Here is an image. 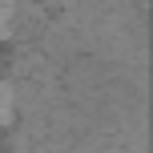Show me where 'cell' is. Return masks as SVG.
Here are the masks:
<instances>
[{
  "label": "cell",
  "instance_id": "7a4b0ae2",
  "mask_svg": "<svg viewBox=\"0 0 153 153\" xmlns=\"http://www.w3.org/2000/svg\"><path fill=\"white\" fill-rule=\"evenodd\" d=\"M12 113H16V97H12V89L0 81V129L12 121Z\"/></svg>",
  "mask_w": 153,
  "mask_h": 153
},
{
  "label": "cell",
  "instance_id": "6da1fadb",
  "mask_svg": "<svg viewBox=\"0 0 153 153\" xmlns=\"http://www.w3.org/2000/svg\"><path fill=\"white\" fill-rule=\"evenodd\" d=\"M16 20H20L16 0H0V40H8V36L16 32Z\"/></svg>",
  "mask_w": 153,
  "mask_h": 153
}]
</instances>
